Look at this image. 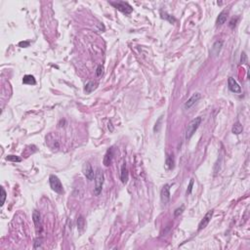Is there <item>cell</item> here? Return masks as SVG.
<instances>
[{
	"mask_svg": "<svg viewBox=\"0 0 250 250\" xmlns=\"http://www.w3.org/2000/svg\"><path fill=\"white\" fill-rule=\"evenodd\" d=\"M201 120H202L201 117L198 116V117H196L195 119H192V120L188 124L187 129H186V139L187 140H190L192 137V135L196 133L197 128L200 127Z\"/></svg>",
	"mask_w": 250,
	"mask_h": 250,
	"instance_id": "1",
	"label": "cell"
},
{
	"mask_svg": "<svg viewBox=\"0 0 250 250\" xmlns=\"http://www.w3.org/2000/svg\"><path fill=\"white\" fill-rule=\"evenodd\" d=\"M104 180H105V176L104 173L101 171L100 169L97 170L95 175V189L94 192L96 196H100L102 192V189H103V185H104Z\"/></svg>",
	"mask_w": 250,
	"mask_h": 250,
	"instance_id": "2",
	"label": "cell"
},
{
	"mask_svg": "<svg viewBox=\"0 0 250 250\" xmlns=\"http://www.w3.org/2000/svg\"><path fill=\"white\" fill-rule=\"evenodd\" d=\"M49 183L50 187L54 192L57 194H62L64 192V188H62V184L61 183V180L57 177L56 175H50L49 177Z\"/></svg>",
	"mask_w": 250,
	"mask_h": 250,
	"instance_id": "3",
	"label": "cell"
},
{
	"mask_svg": "<svg viewBox=\"0 0 250 250\" xmlns=\"http://www.w3.org/2000/svg\"><path fill=\"white\" fill-rule=\"evenodd\" d=\"M111 4L113 7L116 8L118 11H120L121 13L125 15H129L132 13L133 8L130 6L127 2H123V1H118V2H111Z\"/></svg>",
	"mask_w": 250,
	"mask_h": 250,
	"instance_id": "4",
	"label": "cell"
},
{
	"mask_svg": "<svg viewBox=\"0 0 250 250\" xmlns=\"http://www.w3.org/2000/svg\"><path fill=\"white\" fill-rule=\"evenodd\" d=\"M32 220L35 226V230L37 234H40L42 231V225H41V216L37 210H34L32 213Z\"/></svg>",
	"mask_w": 250,
	"mask_h": 250,
	"instance_id": "5",
	"label": "cell"
},
{
	"mask_svg": "<svg viewBox=\"0 0 250 250\" xmlns=\"http://www.w3.org/2000/svg\"><path fill=\"white\" fill-rule=\"evenodd\" d=\"M160 198L161 202L166 205L170 200V186L169 185H164L160 192Z\"/></svg>",
	"mask_w": 250,
	"mask_h": 250,
	"instance_id": "6",
	"label": "cell"
},
{
	"mask_svg": "<svg viewBox=\"0 0 250 250\" xmlns=\"http://www.w3.org/2000/svg\"><path fill=\"white\" fill-rule=\"evenodd\" d=\"M228 86H229V89L230 91H232V93L235 94H240L241 93V87L238 85V83L235 80V78L232 77H230L229 80H228Z\"/></svg>",
	"mask_w": 250,
	"mask_h": 250,
	"instance_id": "7",
	"label": "cell"
},
{
	"mask_svg": "<svg viewBox=\"0 0 250 250\" xmlns=\"http://www.w3.org/2000/svg\"><path fill=\"white\" fill-rule=\"evenodd\" d=\"M82 171H83V174L84 176L86 177L89 181H92L94 178H95V176H94V171H93V169L92 167H91L90 165V163L89 162H85L84 163V165L82 167Z\"/></svg>",
	"mask_w": 250,
	"mask_h": 250,
	"instance_id": "8",
	"label": "cell"
},
{
	"mask_svg": "<svg viewBox=\"0 0 250 250\" xmlns=\"http://www.w3.org/2000/svg\"><path fill=\"white\" fill-rule=\"evenodd\" d=\"M212 215H213V210H210V211H208V212L205 214V216H204V217H203V219L200 221V225H198V232L201 231V230H203V229L205 228V227L209 224L210 220H211V218H212Z\"/></svg>",
	"mask_w": 250,
	"mask_h": 250,
	"instance_id": "9",
	"label": "cell"
},
{
	"mask_svg": "<svg viewBox=\"0 0 250 250\" xmlns=\"http://www.w3.org/2000/svg\"><path fill=\"white\" fill-rule=\"evenodd\" d=\"M200 99V93H195V94L192 95V97L185 103L184 107H185L186 110H190L191 107H192V106H194Z\"/></svg>",
	"mask_w": 250,
	"mask_h": 250,
	"instance_id": "10",
	"label": "cell"
},
{
	"mask_svg": "<svg viewBox=\"0 0 250 250\" xmlns=\"http://www.w3.org/2000/svg\"><path fill=\"white\" fill-rule=\"evenodd\" d=\"M222 46H223V41H216V42H214L211 50H210V53H211L213 56L217 57L219 55V53H220L221 49H222Z\"/></svg>",
	"mask_w": 250,
	"mask_h": 250,
	"instance_id": "11",
	"label": "cell"
},
{
	"mask_svg": "<svg viewBox=\"0 0 250 250\" xmlns=\"http://www.w3.org/2000/svg\"><path fill=\"white\" fill-rule=\"evenodd\" d=\"M227 18H228V11H222L217 18V21H216V25L217 26H222L223 24H225Z\"/></svg>",
	"mask_w": 250,
	"mask_h": 250,
	"instance_id": "12",
	"label": "cell"
},
{
	"mask_svg": "<svg viewBox=\"0 0 250 250\" xmlns=\"http://www.w3.org/2000/svg\"><path fill=\"white\" fill-rule=\"evenodd\" d=\"M120 179L123 184H126L128 181V170L126 168V163H123L121 166V174H120Z\"/></svg>",
	"mask_w": 250,
	"mask_h": 250,
	"instance_id": "13",
	"label": "cell"
},
{
	"mask_svg": "<svg viewBox=\"0 0 250 250\" xmlns=\"http://www.w3.org/2000/svg\"><path fill=\"white\" fill-rule=\"evenodd\" d=\"M98 86V83L97 82H95V81H89L88 83H86V85H85V88H84V91H85V93H91V92H93V91L97 88Z\"/></svg>",
	"mask_w": 250,
	"mask_h": 250,
	"instance_id": "14",
	"label": "cell"
},
{
	"mask_svg": "<svg viewBox=\"0 0 250 250\" xmlns=\"http://www.w3.org/2000/svg\"><path fill=\"white\" fill-rule=\"evenodd\" d=\"M112 155H113V152H112V147H111V149H110L109 151H107V153L105 155V157H104V164H105V166H109L110 164L111 163Z\"/></svg>",
	"mask_w": 250,
	"mask_h": 250,
	"instance_id": "15",
	"label": "cell"
},
{
	"mask_svg": "<svg viewBox=\"0 0 250 250\" xmlns=\"http://www.w3.org/2000/svg\"><path fill=\"white\" fill-rule=\"evenodd\" d=\"M22 83L26 84V85H35L36 81H35V78L33 77L32 75H26L24 76V78H22Z\"/></svg>",
	"mask_w": 250,
	"mask_h": 250,
	"instance_id": "16",
	"label": "cell"
},
{
	"mask_svg": "<svg viewBox=\"0 0 250 250\" xmlns=\"http://www.w3.org/2000/svg\"><path fill=\"white\" fill-rule=\"evenodd\" d=\"M242 130H243V127H242V125L240 121H236L235 124H234V126H232V131L234 134L236 135H238V134H240L242 132Z\"/></svg>",
	"mask_w": 250,
	"mask_h": 250,
	"instance_id": "17",
	"label": "cell"
},
{
	"mask_svg": "<svg viewBox=\"0 0 250 250\" xmlns=\"http://www.w3.org/2000/svg\"><path fill=\"white\" fill-rule=\"evenodd\" d=\"M165 166L167 169H172L174 166V157L173 155H168L165 161Z\"/></svg>",
	"mask_w": 250,
	"mask_h": 250,
	"instance_id": "18",
	"label": "cell"
},
{
	"mask_svg": "<svg viewBox=\"0 0 250 250\" xmlns=\"http://www.w3.org/2000/svg\"><path fill=\"white\" fill-rule=\"evenodd\" d=\"M77 226H78V229L79 230H83L84 227H85V221L83 219L82 216H79L78 219H77Z\"/></svg>",
	"mask_w": 250,
	"mask_h": 250,
	"instance_id": "19",
	"label": "cell"
},
{
	"mask_svg": "<svg viewBox=\"0 0 250 250\" xmlns=\"http://www.w3.org/2000/svg\"><path fill=\"white\" fill-rule=\"evenodd\" d=\"M6 159L8 161H12V162H21L22 161V158L17 156V155H8L6 157Z\"/></svg>",
	"mask_w": 250,
	"mask_h": 250,
	"instance_id": "20",
	"label": "cell"
},
{
	"mask_svg": "<svg viewBox=\"0 0 250 250\" xmlns=\"http://www.w3.org/2000/svg\"><path fill=\"white\" fill-rule=\"evenodd\" d=\"M162 117L163 116H160L159 118H158V120L156 121V123H155V128H153V131L155 132H158L159 131V129H160V127H161V122H162Z\"/></svg>",
	"mask_w": 250,
	"mask_h": 250,
	"instance_id": "21",
	"label": "cell"
},
{
	"mask_svg": "<svg viewBox=\"0 0 250 250\" xmlns=\"http://www.w3.org/2000/svg\"><path fill=\"white\" fill-rule=\"evenodd\" d=\"M6 192H5L4 188H1V202H0V205L3 206L4 205V202H5V200H6Z\"/></svg>",
	"mask_w": 250,
	"mask_h": 250,
	"instance_id": "22",
	"label": "cell"
},
{
	"mask_svg": "<svg viewBox=\"0 0 250 250\" xmlns=\"http://www.w3.org/2000/svg\"><path fill=\"white\" fill-rule=\"evenodd\" d=\"M161 15H162L161 17H162L163 19H166V20H168L169 22H176V20H175V19L173 18L172 16H170V15H168V14H166V13H164V14H163V13L161 12Z\"/></svg>",
	"mask_w": 250,
	"mask_h": 250,
	"instance_id": "23",
	"label": "cell"
},
{
	"mask_svg": "<svg viewBox=\"0 0 250 250\" xmlns=\"http://www.w3.org/2000/svg\"><path fill=\"white\" fill-rule=\"evenodd\" d=\"M192 187H194V179H191L190 184H189V187H188V190H187V192H186V195H187V196H188V195H190L191 192H192Z\"/></svg>",
	"mask_w": 250,
	"mask_h": 250,
	"instance_id": "24",
	"label": "cell"
},
{
	"mask_svg": "<svg viewBox=\"0 0 250 250\" xmlns=\"http://www.w3.org/2000/svg\"><path fill=\"white\" fill-rule=\"evenodd\" d=\"M184 205H182L180 208H177L175 210V212H174V215H175V217H178L179 215H181L182 213H183V211H184Z\"/></svg>",
	"mask_w": 250,
	"mask_h": 250,
	"instance_id": "25",
	"label": "cell"
},
{
	"mask_svg": "<svg viewBox=\"0 0 250 250\" xmlns=\"http://www.w3.org/2000/svg\"><path fill=\"white\" fill-rule=\"evenodd\" d=\"M246 62H247V57H246V54L243 52L240 57V62L241 64H246Z\"/></svg>",
	"mask_w": 250,
	"mask_h": 250,
	"instance_id": "26",
	"label": "cell"
},
{
	"mask_svg": "<svg viewBox=\"0 0 250 250\" xmlns=\"http://www.w3.org/2000/svg\"><path fill=\"white\" fill-rule=\"evenodd\" d=\"M19 46L22 47V48H26V47L30 46V42H28V41H21L19 43Z\"/></svg>",
	"mask_w": 250,
	"mask_h": 250,
	"instance_id": "27",
	"label": "cell"
},
{
	"mask_svg": "<svg viewBox=\"0 0 250 250\" xmlns=\"http://www.w3.org/2000/svg\"><path fill=\"white\" fill-rule=\"evenodd\" d=\"M102 73H103V67H102V66H98L97 71H96V75H97V76H101Z\"/></svg>",
	"mask_w": 250,
	"mask_h": 250,
	"instance_id": "28",
	"label": "cell"
}]
</instances>
